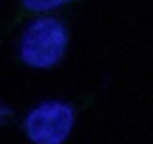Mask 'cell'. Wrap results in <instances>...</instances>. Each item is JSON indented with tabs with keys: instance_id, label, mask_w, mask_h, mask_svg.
Returning <instances> with one entry per match:
<instances>
[{
	"instance_id": "6da1fadb",
	"label": "cell",
	"mask_w": 153,
	"mask_h": 144,
	"mask_svg": "<svg viewBox=\"0 0 153 144\" xmlns=\"http://www.w3.org/2000/svg\"><path fill=\"white\" fill-rule=\"evenodd\" d=\"M65 46V27L54 17H38L21 38V58L33 67H52L61 60Z\"/></svg>"
},
{
	"instance_id": "7a4b0ae2",
	"label": "cell",
	"mask_w": 153,
	"mask_h": 144,
	"mask_svg": "<svg viewBox=\"0 0 153 144\" xmlns=\"http://www.w3.org/2000/svg\"><path fill=\"white\" fill-rule=\"evenodd\" d=\"M73 123L75 112L69 104L46 102L27 115L25 131L35 144H63Z\"/></svg>"
},
{
	"instance_id": "3957f363",
	"label": "cell",
	"mask_w": 153,
	"mask_h": 144,
	"mask_svg": "<svg viewBox=\"0 0 153 144\" xmlns=\"http://www.w3.org/2000/svg\"><path fill=\"white\" fill-rule=\"evenodd\" d=\"M69 2H73V0H23V6L31 12H46V10L59 8Z\"/></svg>"
}]
</instances>
